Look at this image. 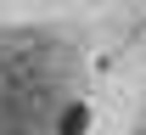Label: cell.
<instances>
[{
	"mask_svg": "<svg viewBox=\"0 0 146 135\" xmlns=\"http://www.w3.org/2000/svg\"><path fill=\"white\" fill-rule=\"evenodd\" d=\"M84 124H90V107H84V101H73L68 113H62V124H56V135H84Z\"/></svg>",
	"mask_w": 146,
	"mask_h": 135,
	"instance_id": "6da1fadb",
	"label": "cell"
}]
</instances>
